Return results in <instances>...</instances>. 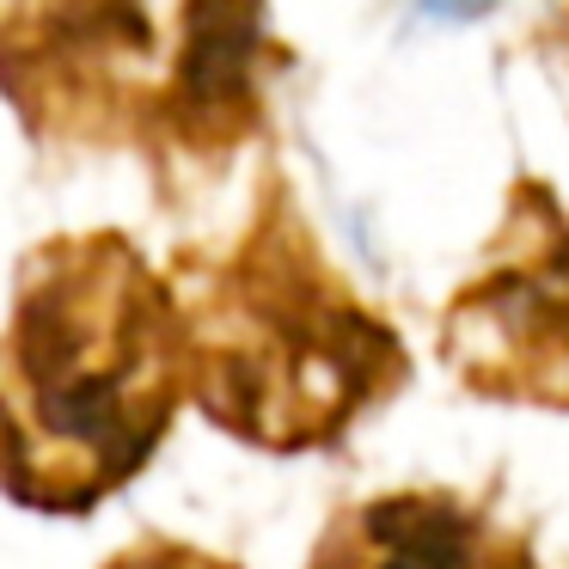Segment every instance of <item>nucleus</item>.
I'll use <instances>...</instances> for the list:
<instances>
[{"mask_svg": "<svg viewBox=\"0 0 569 569\" xmlns=\"http://www.w3.org/2000/svg\"><path fill=\"white\" fill-rule=\"evenodd\" d=\"M307 569H539V557L496 508L417 483L337 508Z\"/></svg>", "mask_w": 569, "mask_h": 569, "instance_id": "obj_5", "label": "nucleus"}, {"mask_svg": "<svg viewBox=\"0 0 569 569\" xmlns=\"http://www.w3.org/2000/svg\"><path fill=\"white\" fill-rule=\"evenodd\" d=\"M104 569H239V563L221 551H209V545L172 539V532H141L136 545L104 557Z\"/></svg>", "mask_w": 569, "mask_h": 569, "instance_id": "obj_6", "label": "nucleus"}, {"mask_svg": "<svg viewBox=\"0 0 569 569\" xmlns=\"http://www.w3.org/2000/svg\"><path fill=\"white\" fill-rule=\"evenodd\" d=\"M190 312L117 227L19 258L0 343V483L31 515L80 520L136 483L190 405Z\"/></svg>", "mask_w": 569, "mask_h": 569, "instance_id": "obj_1", "label": "nucleus"}, {"mask_svg": "<svg viewBox=\"0 0 569 569\" xmlns=\"http://www.w3.org/2000/svg\"><path fill=\"white\" fill-rule=\"evenodd\" d=\"M429 7H441V13H478V7H496V0H429Z\"/></svg>", "mask_w": 569, "mask_h": 569, "instance_id": "obj_8", "label": "nucleus"}, {"mask_svg": "<svg viewBox=\"0 0 569 569\" xmlns=\"http://www.w3.org/2000/svg\"><path fill=\"white\" fill-rule=\"evenodd\" d=\"M527 43H532V50H539V56H551V62H563V68H569V0H563V7H557L551 19H545L539 31H532Z\"/></svg>", "mask_w": 569, "mask_h": 569, "instance_id": "obj_7", "label": "nucleus"}, {"mask_svg": "<svg viewBox=\"0 0 569 569\" xmlns=\"http://www.w3.org/2000/svg\"><path fill=\"white\" fill-rule=\"evenodd\" d=\"M295 68L270 0H0V87L31 141L221 172Z\"/></svg>", "mask_w": 569, "mask_h": 569, "instance_id": "obj_2", "label": "nucleus"}, {"mask_svg": "<svg viewBox=\"0 0 569 569\" xmlns=\"http://www.w3.org/2000/svg\"><path fill=\"white\" fill-rule=\"evenodd\" d=\"M441 356L471 398L569 410V209L515 178L478 270L441 307Z\"/></svg>", "mask_w": 569, "mask_h": 569, "instance_id": "obj_4", "label": "nucleus"}, {"mask_svg": "<svg viewBox=\"0 0 569 569\" xmlns=\"http://www.w3.org/2000/svg\"><path fill=\"white\" fill-rule=\"evenodd\" d=\"M190 398L258 453H325L405 392L410 349L319 246L295 184L258 178L239 239L184 270Z\"/></svg>", "mask_w": 569, "mask_h": 569, "instance_id": "obj_3", "label": "nucleus"}]
</instances>
